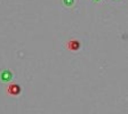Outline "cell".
Returning a JSON list of instances; mask_svg holds the SVG:
<instances>
[{
  "label": "cell",
  "instance_id": "6da1fadb",
  "mask_svg": "<svg viewBox=\"0 0 128 114\" xmlns=\"http://www.w3.org/2000/svg\"><path fill=\"white\" fill-rule=\"evenodd\" d=\"M81 46H82V43H81V41H80L78 38H70V39L66 40L65 43H64L65 49H68L69 51H72V53L79 51L80 49H81Z\"/></svg>",
  "mask_w": 128,
  "mask_h": 114
},
{
  "label": "cell",
  "instance_id": "7a4b0ae2",
  "mask_svg": "<svg viewBox=\"0 0 128 114\" xmlns=\"http://www.w3.org/2000/svg\"><path fill=\"white\" fill-rule=\"evenodd\" d=\"M14 80V72L10 69H1L0 70V82L9 83Z\"/></svg>",
  "mask_w": 128,
  "mask_h": 114
},
{
  "label": "cell",
  "instance_id": "3957f363",
  "mask_svg": "<svg viewBox=\"0 0 128 114\" xmlns=\"http://www.w3.org/2000/svg\"><path fill=\"white\" fill-rule=\"evenodd\" d=\"M22 93V87L18 83H9L7 87V94L10 96H18Z\"/></svg>",
  "mask_w": 128,
  "mask_h": 114
},
{
  "label": "cell",
  "instance_id": "277c9868",
  "mask_svg": "<svg viewBox=\"0 0 128 114\" xmlns=\"http://www.w3.org/2000/svg\"><path fill=\"white\" fill-rule=\"evenodd\" d=\"M61 5L64 9H73L77 5V0H61Z\"/></svg>",
  "mask_w": 128,
  "mask_h": 114
},
{
  "label": "cell",
  "instance_id": "5b68a950",
  "mask_svg": "<svg viewBox=\"0 0 128 114\" xmlns=\"http://www.w3.org/2000/svg\"><path fill=\"white\" fill-rule=\"evenodd\" d=\"M92 1H93L94 3H98V5H100V3H103L104 2V0H92Z\"/></svg>",
  "mask_w": 128,
  "mask_h": 114
},
{
  "label": "cell",
  "instance_id": "8992f818",
  "mask_svg": "<svg viewBox=\"0 0 128 114\" xmlns=\"http://www.w3.org/2000/svg\"><path fill=\"white\" fill-rule=\"evenodd\" d=\"M112 1H114V2H118V1H122V0H112Z\"/></svg>",
  "mask_w": 128,
  "mask_h": 114
}]
</instances>
